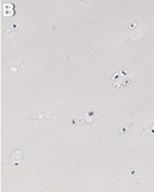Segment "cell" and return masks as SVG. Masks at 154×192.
Masks as SVG:
<instances>
[{"instance_id":"1","label":"cell","mask_w":154,"mask_h":192,"mask_svg":"<svg viewBox=\"0 0 154 192\" xmlns=\"http://www.w3.org/2000/svg\"><path fill=\"white\" fill-rule=\"evenodd\" d=\"M48 117H50V115L47 114V113H39V114H33V115H32V118L35 119L37 122L41 121V119H45V118H48Z\"/></svg>"}]
</instances>
